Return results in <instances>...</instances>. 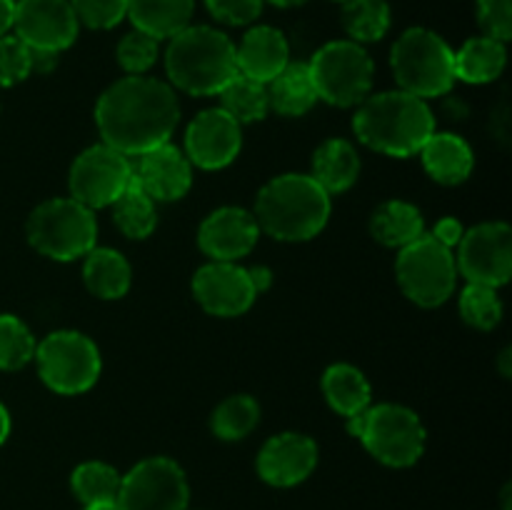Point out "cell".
Here are the masks:
<instances>
[{
  "mask_svg": "<svg viewBox=\"0 0 512 510\" xmlns=\"http://www.w3.org/2000/svg\"><path fill=\"white\" fill-rule=\"evenodd\" d=\"M188 480L170 458H145L120 480V510H188Z\"/></svg>",
  "mask_w": 512,
  "mask_h": 510,
  "instance_id": "8fae6325",
  "label": "cell"
},
{
  "mask_svg": "<svg viewBox=\"0 0 512 510\" xmlns=\"http://www.w3.org/2000/svg\"><path fill=\"white\" fill-rule=\"evenodd\" d=\"M35 363L43 383L53 393L80 395L100 378V350L78 330H55L35 345Z\"/></svg>",
  "mask_w": 512,
  "mask_h": 510,
  "instance_id": "9c48e42d",
  "label": "cell"
},
{
  "mask_svg": "<svg viewBox=\"0 0 512 510\" xmlns=\"http://www.w3.org/2000/svg\"><path fill=\"white\" fill-rule=\"evenodd\" d=\"M248 275L255 293H265V290L273 285V273H270V268H265V265H253V268L248 270Z\"/></svg>",
  "mask_w": 512,
  "mask_h": 510,
  "instance_id": "7bdbcfd3",
  "label": "cell"
},
{
  "mask_svg": "<svg viewBox=\"0 0 512 510\" xmlns=\"http://www.w3.org/2000/svg\"><path fill=\"white\" fill-rule=\"evenodd\" d=\"M315 465H318V445L303 433L275 435L258 453L260 478L275 488H293L303 483Z\"/></svg>",
  "mask_w": 512,
  "mask_h": 510,
  "instance_id": "ac0fdd59",
  "label": "cell"
},
{
  "mask_svg": "<svg viewBox=\"0 0 512 510\" xmlns=\"http://www.w3.org/2000/svg\"><path fill=\"white\" fill-rule=\"evenodd\" d=\"M235 63H238L240 75L268 85L290 63L288 40L278 28H270V25L250 28L240 45H235Z\"/></svg>",
  "mask_w": 512,
  "mask_h": 510,
  "instance_id": "ffe728a7",
  "label": "cell"
},
{
  "mask_svg": "<svg viewBox=\"0 0 512 510\" xmlns=\"http://www.w3.org/2000/svg\"><path fill=\"white\" fill-rule=\"evenodd\" d=\"M258 235L260 228L253 213L238 205H225L213 210L200 223L198 245L208 258L218 263H235L255 248Z\"/></svg>",
  "mask_w": 512,
  "mask_h": 510,
  "instance_id": "e0dca14e",
  "label": "cell"
},
{
  "mask_svg": "<svg viewBox=\"0 0 512 510\" xmlns=\"http://www.w3.org/2000/svg\"><path fill=\"white\" fill-rule=\"evenodd\" d=\"M8 435H10V415L8 410H5V405L0 403V445L8 440Z\"/></svg>",
  "mask_w": 512,
  "mask_h": 510,
  "instance_id": "f6af8a7d",
  "label": "cell"
},
{
  "mask_svg": "<svg viewBox=\"0 0 512 510\" xmlns=\"http://www.w3.org/2000/svg\"><path fill=\"white\" fill-rule=\"evenodd\" d=\"M348 433L365 445L375 460L390 468H408L425 453V428L405 405H368L348 418Z\"/></svg>",
  "mask_w": 512,
  "mask_h": 510,
  "instance_id": "5b68a950",
  "label": "cell"
},
{
  "mask_svg": "<svg viewBox=\"0 0 512 510\" xmlns=\"http://www.w3.org/2000/svg\"><path fill=\"white\" fill-rule=\"evenodd\" d=\"M158 43L153 35L143 33V30L133 28L123 40L118 43V63L128 75H143L158 60Z\"/></svg>",
  "mask_w": 512,
  "mask_h": 510,
  "instance_id": "d590c367",
  "label": "cell"
},
{
  "mask_svg": "<svg viewBox=\"0 0 512 510\" xmlns=\"http://www.w3.org/2000/svg\"><path fill=\"white\" fill-rule=\"evenodd\" d=\"M460 315L468 325L478 330H493L503 320V300L498 288L480 283H468L460 293Z\"/></svg>",
  "mask_w": 512,
  "mask_h": 510,
  "instance_id": "836d02e7",
  "label": "cell"
},
{
  "mask_svg": "<svg viewBox=\"0 0 512 510\" xmlns=\"http://www.w3.org/2000/svg\"><path fill=\"white\" fill-rule=\"evenodd\" d=\"M58 55L60 53H50V50H33L30 48V68H33V73H50V70L58 65Z\"/></svg>",
  "mask_w": 512,
  "mask_h": 510,
  "instance_id": "b9f144b4",
  "label": "cell"
},
{
  "mask_svg": "<svg viewBox=\"0 0 512 510\" xmlns=\"http://www.w3.org/2000/svg\"><path fill=\"white\" fill-rule=\"evenodd\" d=\"M263 3H273L278 8H298V5L308 3V0H263Z\"/></svg>",
  "mask_w": 512,
  "mask_h": 510,
  "instance_id": "c3c4849f",
  "label": "cell"
},
{
  "mask_svg": "<svg viewBox=\"0 0 512 510\" xmlns=\"http://www.w3.org/2000/svg\"><path fill=\"white\" fill-rule=\"evenodd\" d=\"M170 80L190 95H218L238 73L235 43L223 30L208 25H188L170 38L165 50Z\"/></svg>",
  "mask_w": 512,
  "mask_h": 510,
  "instance_id": "277c9868",
  "label": "cell"
},
{
  "mask_svg": "<svg viewBox=\"0 0 512 510\" xmlns=\"http://www.w3.org/2000/svg\"><path fill=\"white\" fill-rule=\"evenodd\" d=\"M510 348H505L503 350V355H500V370H503V375L505 378H510V373H512V368H510Z\"/></svg>",
  "mask_w": 512,
  "mask_h": 510,
  "instance_id": "7dc6e473",
  "label": "cell"
},
{
  "mask_svg": "<svg viewBox=\"0 0 512 510\" xmlns=\"http://www.w3.org/2000/svg\"><path fill=\"white\" fill-rule=\"evenodd\" d=\"M85 510H120V505H118V500H105V503L85 505Z\"/></svg>",
  "mask_w": 512,
  "mask_h": 510,
  "instance_id": "bcb514c9",
  "label": "cell"
},
{
  "mask_svg": "<svg viewBox=\"0 0 512 510\" xmlns=\"http://www.w3.org/2000/svg\"><path fill=\"white\" fill-rule=\"evenodd\" d=\"M323 395L330 408L348 420L368 408L373 390L355 365L335 363L323 375Z\"/></svg>",
  "mask_w": 512,
  "mask_h": 510,
  "instance_id": "4316f807",
  "label": "cell"
},
{
  "mask_svg": "<svg viewBox=\"0 0 512 510\" xmlns=\"http://www.w3.org/2000/svg\"><path fill=\"white\" fill-rule=\"evenodd\" d=\"M15 18V0H0V38L8 35V30L13 28Z\"/></svg>",
  "mask_w": 512,
  "mask_h": 510,
  "instance_id": "ee69618b",
  "label": "cell"
},
{
  "mask_svg": "<svg viewBox=\"0 0 512 510\" xmlns=\"http://www.w3.org/2000/svg\"><path fill=\"white\" fill-rule=\"evenodd\" d=\"M180 105L173 88L145 75H128L110 85L95 105L103 143L123 155H143L168 143L178 128Z\"/></svg>",
  "mask_w": 512,
  "mask_h": 510,
  "instance_id": "6da1fadb",
  "label": "cell"
},
{
  "mask_svg": "<svg viewBox=\"0 0 512 510\" xmlns=\"http://www.w3.org/2000/svg\"><path fill=\"white\" fill-rule=\"evenodd\" d=\"M83 280L93 295L103 300L123 298L133 283V270L123 253L113 248H93L85 253Z\"/></svg>",
  "mask_w": 512,
  "mask_h": 510,
  "instance_id": "d4e9b609",
  "label": "cell"
},
{
  "mask_svg": "<svg viewBox=\"0 0 512 510\" xmlns=\"http://www.w3.org/2000/svg\"><path fill=\"white\" fill-rule=\"evenodd\" d=\"M15 35L33 50L63 53L78 38V18L70 0H15Z\"/></svg>",
  "mask_w": 512,
  "mask_h": 510,
  "instance_id": "5bb4252c",
  "label": "cell"
},
{
  "mask_svg": "<svg viewBox=\"0 0 512 510\" xmlns=\"http://www.w3.org/2000/svg\"><path fill=\"white\" fill-rule=\"evenodd\" d=\"M395 275L403 293L423 308L443 305L458 285V265H455L453 250L425 233L400 248Z\"/></svg>",
  "mask_w": 512,
  "mask_h": 510,
  "instance_id": "30bf717a",
  "label": "cell"
},
{
  "mask_svg": "<svg viewBox=\"0 0 512 510\" xmlns=\"http://www.w3.org/2000/svg\"><path fill=\"white\" fill-rule=\"evenodd\" d=\"M193 295L205 313L218 318H235L243 315L255 303L253 283L248 270L235 263H213L203 265L193 278Z\"/></svg>",
  "mask_w": 512,
  "mask_h": 510,
  "instance_id": "2e32d148",
  "label": "cell"
},
{
  "mask_svg": "<svg viewBox=\"0 0 512 510\" xmlns=\"http://www.w3.org/2000/svg\"><path fill=\"white\" fill-rule=\"evenodd\" d=\"M133 178V163L128 155L118 153L110 145H90L75 158L70 168V198L85 208H108L115 203L125 185Z\"/></svg>",
  "mask_w": 512,
  "mask_h": 510,
  "instance_id": "7c38bea8",
  "label": "cell"
},
{
  "mask_svg": "<svg viewBox=\"0 0 512 510\" xmlns=\"http://www.w3.org/2000/svg\"><path fill=\"white\" fill-rule=\"evenodd\" d=\"M463 233H465V228L458 218H443L435 223L433 233L430 235H433L440 245H445V248H453V245L460 243Z\"/></svg>",
  "mask_w": 512,
  "mask_h": 510,
  "instance_id": "60d3db41",
  "label": "cell"
},
{
  "mask_svg": "<svg viewBox=\"0 0 512 510\" xmlns=\"http://www.w3.org/2000/svg\"><path fill=\"white\" fill-rule=\"evenodd\" d=\"M455 60V80L483 85L493 83L503 75L508 63V50L500 40L480 35V38L465 40L463 48L453 55Z\"/></svg>",
  "mask_w": 512,
  "mask_h": 510,
  "instance_id": "cb8c5ba5",
  "label": "cell"
},
{
  "mask_svg": "<svg viewBox=\"0 0 512 510\" xmlns=\"http://www.w3.org/2000/svg\"><path fill=\"white\" fill-rule=\"evenodd\" d=\"M455 258L468 283L500 288L512 275V230L508 223H480L460 238Z\"/></svg>",
  "mask_w": 512,
  "mask_h": 510,
  "instance_id": "4fadbf2b",
  "label": "cell"
},
{
  "mask_svg": "<svg viewBox=\"0 0 512 510\" xmlns=\"http://www.w3.org/2000/svg\"><path fill=\"white\" fill-rule=\"evenodd\" d=\"M133 175L140 188L153 200H180L193 185V170L190 160L185 158L183 150L175 145L163 143L148 153L138 155V163L133 165Z\"/></svg>",
  "mask_w": 512,
  "mask_h": 510,
  "instance_id": "d6986e66",
  "label": "cell"
},
{
  "mask_svg": "<svg viewBox=\"0 0 512 510\" xmlns=\"http://www.w3.org/2000/svg\"><path fill=\"white\" fill-rule=\"evenodd\" d=\"M35 338L28 325L10 313H0V370H20L35 358Z\"/></svg>",
  "mask_w": 512,
  "mask_h": 510,
  "instance_id": "e575fe53",
  "label": "cell"
},
{
  "mask_svg": "<svg viewBox=\"0 0 512 510\" xmlns=\"http://www.w3.org/2000/svg\"><path fill=\"white\" fill-rule=\"evenodd\" d=\"M268 100L275 113L285 118H298L305 115L315 103L313 78H310L308 63H288L273 80L268 83Z\"/></svg>",
  "mask_w": 512,
  "mask_h": 510,
  "instance_id": "484cf974",
  "label": "cell"
},
{
  "mask_svg": "<svg viewBox=\"0 0 512 510\" xmlns=\"http://www.w3.org/2000/svg\"><path fill=\"white\" fill-rule=\"evenodd\" d=\"M340 3H343V0H340Z\"/></svg>",
  "mask_w": 512,
  "mask_h": 510,
  "instance_id": "681fc988",
  "label": "cell"
},
{
  "mask_svg": "<svg viewBox=\"0 0 512 510\" xmlns=\"http://www.w3.org/2000/svg\"><path fill=\"white\" fill-rule=\"evenodd\" d=\"M33 73L30 68V48L18 38V35H3L0 38V85L23 83Z\"/></svg>",
  "mask_w": 512,
  "mask_h": 510,
  "instance_id": "74e56055",
  "label": "cell"
},
{
  "mask_svg": "<svg viewBox=\"0 0 512 510\" xmlns=\"http://www.w3.org/2000/svg\"><path fill=\"white\" fill-rule=\"evenodd\" d=\"M260 420L258 400L250 395H230L213 410L210 428L220 440H243Z\"/></svg>",
  "mask_w": 512,
  "mask_h": 510,
  "instance_id": "1f68e13d",
  "label": "cell"
},
{
  "mask_svg": "<svg viewBox=\"0 0 512 510\" xmlns=\"http://www.w3.org/2000/svg\"><path fill=\"white\" fill-rule=\"evenodd\" d=\"M360 175V155L343 138L325 140L313 155V180L328 195L345 193Z\"/></svg>",
  "mask_w": 512,
  "mask_h": 510,
  "instance_id": "603a6c76",
  "label": "cell"
},
{
  "mask_svg": "<svg viewBox=\"0 0 512 510\" xmlns=\"http://www.w3.org/2000/svg\"><path fill=\"white\" fill-rule=\"evenodd\" d=\"M370 233L388 248H405L425 233L423 213L405 200H388L370 218Z\"/></svg>",
  "mask_w": 512,
  "mask_h": 510,
  "instance_id": "83f0119b",
  "label": "cell"
},
{
  "mask_svg": "<svg viewBox=\"0 0 512 510\" xmlns=\"http://www.w3.org/2000/svg\"><path fill=\"white\" fill-rule=\"evenodd\" d=\"M478 23L483 35L508 43L512 38V0H478Z\"/></svg>",
  "mask_w": 512,
  "mask_h": 510,
  "instance_id": "f35d334b",
  "label": "cell"
},
{
  "mask_svg": "<svg viewBox=\"0 0 512 510\" xmlns=\"http://www.w3.org/2000/svg\"><path fill=\"white\" fill-rule=\"evenodd\" d=\"M318 100L338 108L360 105L373 85L375 65L368 50L353 40L325 43L308 63Z\"/></svg>",
  "mask_w": 512,
  "mask_h": 510,
  "instance_id": "ba28073f",
  "label": "cell"
},
{
  "mask_svg": "<svg viewBox=\"0 0 512 510\" xmlns=\"http://www.w3.org/2000/svg\"><path fill=\"white\" fill-rule=\"evenodd\" d=\"M220 108L230 115V118L243 123H258L268 115L270 100H268V85L258 83V80L248 78V75L235 73L228 83L220 88Z\"/></svg>",
  "mask_w": 512,
  "mask_h": 510,
  "instance_id": "f546056e",
  "label": "cell"
},
{
  "mask_svg": "<svg viewBox=\"0 0 512 510\" xmlns=\"http://www.w3.org/2000/svg\"><path fill=\"white\" fill-rule=\"evenodd\" d=\"M78 23L93 30H108L128 18V0H70Z\"/></svg>",
  "mask_w": 512,
  "mask_h": 510,
  "instance_id": "8d00e7d4",
  "label": "cell"
},
{
  "mask_svg": "<svg viewBox=\"0 0 512 510\" xmlns=\"http://www.w3.org/2000/svg\"><path fill=\"white\" fill-rule=\"evenodd\" d=\"M425 170L443 185H458L470 178L475 165L473 148L455 133H433L420 148Z\"/></svg>",
  "mask_w": 512,
  "mask_h": 510,
  "instance_id": "44dd1931",
  "label": "cell"
},
{
  "mask_svg": "<svg viewBox=\"0 0 512 510\" xmlns=\"http://www.w3.org/2000/svg\"><path fill=\"white\" fill-rule=\"evenodd\" d=\"M120 480L123 475L108 463H100V460H90V463L78 465L73 470V493L83 500L85 505L90 503H105V500H118L120 493Z\"/></svg>",
  "mask_w": 512,
  "mask_h": 510,
  "instance_id": "d6a6232c",
  "label": "cell"
},
{
  "mask_svg": "<svg viewBox=\"0 0 512 510\" xmlns=\"http://www.w3.org/2000/svg\"><path fill=\"white\" fill-rule=\"evenodd\" d=\"M353 130L360 143L393 158H410L420 153L435 133L433 110L423 98L405 90L370 95L360 103L353 118Z\"/></svg>",
  "mask_w": 512,
  "mask_h": 510,
  "instance_id": "7a4b0ae2",
  "label": "cell"
},
{
  "mask_svg": "<svg viewBox=\"0 0 512 510\" xmlns=\"http://www.w3.org/2000/svg\"><path fill=\"white\" fill-rule=\"evenodd\" d=\"M240 145V123L223 108L203 110L185 130V158L203 170H220L233 163Z\"/></svg>",
  "mask_w": 512,
  "mask_h": 510,
  "instance_id": "9a60e30c",
  "label": "cell"
},
{
  "mask_svg": "<svg viewBox=\"0 0 512 510\" xmlns=\"http://www.w3.org/2000/svg\"><path fill=\"white\" fill-rule=\"evenodd\" d=\"M98 223L93 210L73 198H53L40 203L28 218V243L50 260L83 258L95 248Z\"/></svg>",
  "mask_w": 512,
  "mask_h": 510,
  "instance_id": "52a82bcc",
  "label": "cell"
},
{
  "mask_svg": "<svg viewBox=\"0 0 512 510\" xmlns=\"http://www.w3.org/2000/svg\"><path fill=\"white\" fill-rule=\"evenodd\" d=\"M330 195L313 175L285 173L260 188L255 200V223L285 243L310 240L328 225Z\"/></svg>",
  "mask_w": 512,
  "mask_h": 510,
  "instance_id": "3957f363",
  "label": "cell"
},
{
  "mask_svg": "<svg viewBox=\"0 0 512 510\" xmlns=\"http://www.w3.org/2000/svg\"><path fill=\"white\" fill-rule=\"evenodd\" d=\"M113 220L123 235L133 240H143L153 235L155 225H158V210H155V200L140 188L135 175L130 183L125 185L123 193L115 198L113 203Z\"/></svg>",
  "mask_w": 512,
  "mask_h": 510,
  "instance_id": "f1b7e54d",
  "label": "cell"
},
{
  "mask_svg": "<svg viewBox=\"0 0 512 510\" xmlns=\"http://www.w3.org/2000/svg\"><path fill=\"white\" fill-rule=\"evenodd\" d=\"M343 28L353 43H375L390 28L388 0H343Z\"/></svg>",
  "mask_w": 512,
  "mask_h": 510,
  "instance_id": "4dcf8cb0",
  "label": "cell"
},
{
  "mask_svg": "<svg viewBox=\"0 0 512 510\" xmlns=\"http://www.w3.org/2000/svg\"><path fill=\"white\" fill-rule=\"evenodd\" d=\"M210 15L228 25H250L263 13V0H205Z\"/></svg>",
  "mask_w": 512,
  "mask_h": 510,
  "instance_id": "ab89813d",
  "label": "cell"
},
{
  "mask_svg": "<svg viewBox=\"0 0 512 510\" xmlns=\"http://www.w3.org/2000/svg\"><path fill=\"white\" fill-rule=\"evenodd\" d=\"M195 0H128V18L133 28L165 40L185 30L193 20Z\"/></svg>",
  "mask_w": 512,
  "mask_h": 510,
  "instance_id": "7402d4cb",
  "label": "cell"
},
{
  "mask_svg": "<svg viewBox=\"0 0 512 510\" xmlns=\"http://www.w3.org/2000/svg\"><path fill=\"white\" fill-rule=\"evenodd\" d=\"M453 48L428 28H410L395 40L390 65L400 90L418 98H438L455 85Z\"/></svg>",
  "mask_w": 512,
  "mask_h": 510,
  "instance_id": "8992f818",
  "label": "cell"
}]
</instances>
